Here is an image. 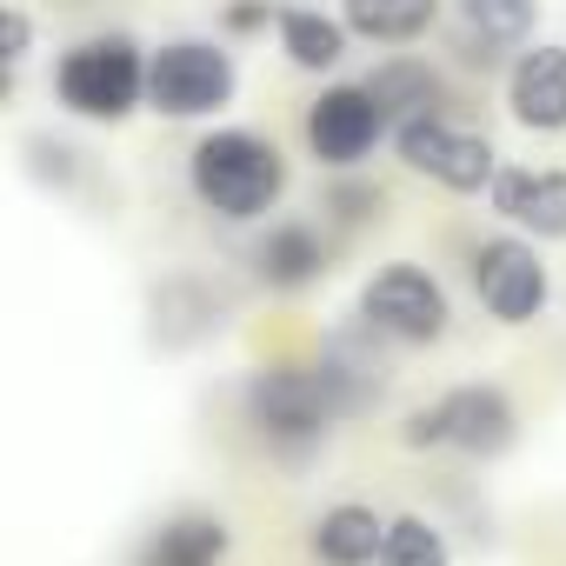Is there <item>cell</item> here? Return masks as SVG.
<instances>
[{
  "instance_id": "cell-1",
  "label": "cell",
  "mask_w": 566,
  "mask_h": 566,
  "mask_svg": "<svg viewBox=\"0 0 566 566\" xmlns=\"http://www.w3.org/2000/svg\"><path fill=\"white\" fill-rule=\"evenodd\" d=\"M187 187L213 220L247 227L287 200V154L253 127H213L187 154Z\"/></svg>"
},
{
  "instance_id": "cell-2",
  "label": "cell",
  "mask_w": 566,
  "mask_h": 566,
  "mask_svg": "<svg viewBox=\"0 0 566 566\" xmlns=\"http://www.w3.org/2000/svg\"><path fill=\"white\" fill-rule=\"evenodd\" d=\"M147 67H154V48H140L134 34H87L54 61V101L74 120L120 127L147 107Z\"/></svg>"
},
{
  "instance_id": "cell-3",
  "label": "cell",
  "mask_w": 566,
  "mask_h": 566,
  "mask_svg": "<svg viewBox=\"0 0 566 566\" xmlns=\"http://www.w3.org/2000/svg\"><path fill=\"white\" fill-rule=\"evenodd\" d=\"M240 413H247V427H253L273 453H287V460L327 447V433H334V420H340L334 400H327V387H321V374H314V367H294V360L253 367L247 387H240Z\"/></svg>"
},
{
  "instance_id": "cell-4",
  "label": "cell",
  "mask_w": 566,
  "mask_h": 566,
  "mask_svg": "<svg viewBox=\"0 0 566 566\" xmlns=\"http://www.w3.org/2000/svg\"><path fill=\"white\" fill-rule=\"evenodd\" d=\"M513 440H520V407H513V394L493 387V380L447 387L440 400L413 407L407 427H400V447H413V453L453 447V453H467V460H500V453H513Z\"/></svg>"
},
{
  "instance_id": "cell-5",
  "label": "cell",
  "mask_w": 566,
  "mask_h": 566,
  "mask_svg": "<svg viewBox=\"0 0 566 566\" xmlns=\"http://www.w3.org/2000/svg\"><path fill=\"white\" fill-rule=\"evenodd\" d=\"M240 94V67L220 41H160L154 67H147V107L160 120H213L220 107H233Z\"/></svg>"
},
{
  "instance_id": "cell-6",
  "label": "cell",
  "mask_w": 566,
  "mask_h": 566,
  "mask_svg": "<svg viewBox=\"0 0 566 566\" xmlns=\"http://www.w3.org/2000/svg\"><path fill=\"white\" fill-rule=\"evenodd\" d=\"M394 154L413 167V174H427L433 187H447V193H493V180H500V147L480 134V127H467V120H453V114H420V120H400L394 127Z\"/></svg>"
},
{
  "instance_id": "cell-7",
  "label": "cell",
  "mask_w": 566,
  "mask_h": 566,
  "mask_svg": "<svg viewBox=\"0 0 566 566\" xmlns=\"http://www.w3.org/2000/svg\"><path fill=\"white\" fill-rule=\"evenodd\" d=\"M360 327L380 334V340H400V347H433L453 327V301H447V287L427 266L387 260L380 273H367V287H360Z\"/></svg>"
},
{
  "instance_id": "cell-8",
  "label": "cell",
  "mask_w": 566,
  "mask_h": 566,
  "mask_svg": "<svg viewBox=\"0 0 566 566\" xmlns=\"http://www.w3.org/2000/svg\"><path fill=\"white\" fill-rule=\"evenodd\" d=\"M467 280H473V301H480L500 327H533V321L546 314V301H553V273H546L539 247H533L526 233H513V227L473 247Z\"/></svg>"
},
{
  "instance_id": "cell-9",
  "label": "cell",
  "mask_w": 566,
  "mask_h": 566,
  "mask_svg": "<svg viewBox=\"0 0 566 566\" xmlns=\"http://www.w3.org/2000/svg\"><path fill=\"white\" fill-rule=\"evenodd\" d=\"M380 140H394V120H387V107L374 101L367 81H340V87H327V94L307 107V147H314V160L334 167V174L360 167Z\"/></svg>"
},
{
  "instance_id": "cell-10",
  "label": "cell",
  "mask_w": 566,
  "mask_h": 566,
  "mask_svg": "<svg viewBox=\"0 0 566 566\" xmlns=\"http://www.w3.org/2000/svg\"><path fill=\"white\" fill-rule=\"evenodd\" d=\"M506 114L526 134H566V48L533 41L506 61Z\"/></svg>"
},
{
  "instance_id": "cell-11",
  "label": "cell",
  "mask_w": 566,
  "mask_h": 566,
  "mask_svg": "<svg viewBox=\"0 0 566 566\" xmlns=\"http://www.w3.org/2000/svg\"><path fill=\"white\" fill-rule=\"evenodd\" d=\"M486 207L526 240H566V167H500Z\"/></svg>"
},
{
  "instance_id": "cell-12",
  "label": "cell",
  "mask_w": 566,
  "mask_h": 566,
  "mask_svg": "<svg viewBox=\"0 0 566 566\" xmlns=\"http://www.w3.org/2000/svg\"><path fill=\"white\" fill-rule=\"evenodd\" d=\"M539 0H453V28H460V54L473 67H500L506 54H520L533 41Z\"/></svg>"
},
{
  "instance_id": "cell-13",
  "label": "cell",
  "mask_w": 566,
  "mask_h": 566,
  "mask_svg": "<svg viewBox=\"0 0 566 566\" xmlns=\"http://www.w3.org/2000/svg\"><path fill=\"white\" fill-rule=\"evenodd\" d=\"M253 273L260 287L273 294H307L314 280L327 273V240L314 220H273L260 240H253Z\"/></svg>"
},
{
  "instance_id": "cell-14",
  "label": "cell",
  "mask_w": 566,
  "mask_h": 566,
  "mask_svg": "<svg viewBox=\"0 0 566 566\" xmlns=\"http://www.w3.org/2000/svg\"><path fill=\"white\" fill-rule=\"evenodd\" d=\"M374 340V334H367ZM367 340H354V334H340V340H327L321 347V360H314V374H321V387H327V400H334V413L340 420H354V413H367V407H380V394H387V360L367 347Z\"/></svg>"
},
{
  "instance_id": "cell-15",
  "label": "cell",
  "mask_w": 566,
  "mask_h": 566,
  "mask_svg": "<svg viewBox=\"0 0 566 566\" xmlns=\"http://www.w3.org/2000/svg\"><path fill=\"white\" fill-rule=\"evenodd\" d=\"M227 553H233V533L220 513H174L140 539L134 566H227Z\"/></svg>"
},
{
  "instance_id": "cell-16",
  "label": "cell",
  "mask_w": 566,
  "mask_h": 566,
  "mask_svg": "<svg viewBox=\"0 0 566 566\" xmlns=\"http://www.w3.org/2000/svg\"><path fill=\"white\" fill-rule=\"evenodd\" d=\"M273 41L287 54V67H301V74H334L354 54V28L340 14H321V8H280Z\"/></svg>"
},
{
  "instance_id": "cell-17",
  "label": "cell",
  "mask_w": 566,
  "mask_h": 566,
  "mask_svg": "<svg viewBox=\"0 0 566 566\" xmlns=\"http://www.w3.org/2000/svg\"><path fill=\"white\" fill-rule=\"evenodd\" d=\"M367 87H374V101L387 107L394 127H400V120H420V114H453L440 67H433V61H413V54H387V61L367 74Z\"/></svg>"
},
{
  "instance_id": "cell-18",
  "label": "cell",
  "mask_w": 566,
  "mask_h": 566,
  "mask_svg": "<svg viewBox=\"0 0 566 566\" xmlns=\"http://www.w3.org/2000/svg\"><path fill=\"white\" fill-rule=\"evenodd\" d=\"M314 559L321 566H380V546H387V520L360 500H340L314 520Z\"/></svg>"
},
{
  "instance_id": "cell-19",
  "label": "cell",
  "mask_w": 566,
  "mask_h": 566,
  "mask_svg": "<svg viewBox=\"0 0 566 566\" xmlns=\"http://www.w3.org/2000/svg\"><path fill=\"white\" fill-rule=\"evenodd\" d=\"M447 0H340V21L354 28V41L374 48H407L440 21Z\"/></svg>"
},
{
  "instance_id": "cell-20",
  "label": "cell",
  "mask_w": 566,
  "mask_h": 566,
  "mask_svg": "<svg viewBox=\"0 0 566 566\" xmlns=\"http://www.w3.org/2000/svg\"><path fill=\"white\" fill-rule=\"evenodd\" d=\"M380 566H453L447 553V533L420 513H400L387 520V546H380Z\"/></svg>"
},
{
  "instance_id": "cell-21",
  "label": "cell",
  "mask_w": 566,
  "mask_h": 566,
  "mask_svg": "<svg viewBox=\"0 0 566 566\" xmlns=\"http://www.w3.org/2000/svg\"><path fill=\"white\" fill-rule=\"evenodd\" d=\"M220 28L227 34H266V28H280V8H273V0H227Z\"/></svg>"
},
{
  "instance_id": "cell-22",
  "label": "cell",
  "mask_w": 566,
  "mask_h": 566,
  "mask_svg": "<svg viewBox=\"0 0 566 566\" xmlns=\"http://www.w3.org/2000/svg\"><path fill=\"white\" fill-rule=\"evenodd\" d=\"M0 21H8V67L21 74V67H28V54H34V21H28V8H8Z\"/></svg>"
}]
</instances>
